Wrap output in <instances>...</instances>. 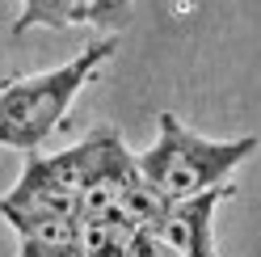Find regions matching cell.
Returning a JSON list of instances; mask_svg holds the SVG:
<instances>
[{
    "label": "cell",
    "instance_id": "cell-1",
    "mask_svg": "<svg viewBox=\"0 0 261 257\" xmlns=\"http://www.w3.org/2000/svg\"><path fill=\"white\" fill-rule=\"evenodd\" d=\"M118 55V34L89 42L85 51H76L68 63H59L51 72L17 76L9 80L0 93V139L5 148L21 152L25 160L38 156V148L59 131L68 106L76 101V93Z\"/></svg>",
    "mask_w": 261,
    "mask_h": 257
},
{
    "label": "cell",
    "instance_id": "cell-2",
    "mask_svg": "<svg viewBox=\"0 0 261 257\" xmlns=\"http://www.w3.org/2000/svg\"><path fill=\"white\" fill-rule=\"evenodd\" d=\"M253 152H257V135L206 139L165 110L156 118V143L148 152H139V173L169 202H186L211 194V190H223L232 169L244 165Z\"/></svg>",
    "mask_w": 261,
    "mask_h": 257
},
{
    "label": "cell",
    "instance_id": "cell-3",
    "mask_svg": "<svg viewBox=\"0 0 261 257\" xmlns=\"http://www.w3.org/2000/svg\"><path fill=\"white\" fill-rule=\"evenodd\" d=\"M114 126H93V131L63 148L55 156H30L17 186L0 198V211L13 215H59V219H80V198L101 160Z\"/></svg>",
    "mask_w": 261,
    "mask_h": 257
},
{
    "label": "cell",
    "instance_id": "cell-4",
    "mask_svg": "<svg viewBox=\"0 0 261 257\" xmlns=\"http://www.w3.org/2000/svg\"><path fill=\"white\" fill-rule=\"evenodd\" d=\"M236 190L223 186V190H211L202 198H186V202H169L165 215L156 219V228L148 232L169 257H215V207L227 202Z\"/></svg>",
    "mask_w": 261,
    "mask_h": 257
},
{
    "label": "cell",
    "instance_id": "cell-5",
    "mask_svg": "<svg viewBox=\"0 0 261 257\" xmlns=\"http://www.w3.org/2000/svg\"><path fill=\"white\" fill-rule=\"evenodd\" d=\"M135 13L126 0H25L21 17L13 21V38H21L25 30H72V25H106L110 17Z\"/></svg>",
    "mask_w": 261,
    "mask_h": 257
},
{
    "label": "cell",
    "instance_id": "cell-6",
    "mask_svg": "<svg viewBox=\"0 0 261 257\" xmlns=\"http://www.w3.org/2000/svg\"><path fill=\"white\" fill-rule=\"evenodd\" d=\"M135 236L139 232L118 223V219H85V228H80V249L89 257H130Z\"/></svg>",
    "mask_w": 261,
    "mask_h": 257
},
{
    "label": "cell",
    "instance_id": "cell-7",
    "mask_svg": "<svg viewBox=\"0 0 261 257\" xmlns=\"http://www.w3.org/2000/svg\"><path fill=\"white\" fill-rule=\"evenodd\" d=\"M17 257H89L80 245H21Z\"/></svg>",
    "mask_w": 261,
    "mask_h": 257
}]
</instances>
